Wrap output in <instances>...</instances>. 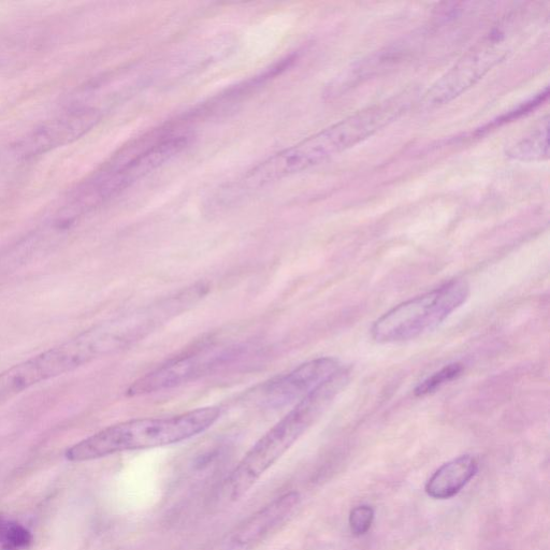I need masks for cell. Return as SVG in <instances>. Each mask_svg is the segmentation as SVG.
I'll return each mask as SVG.
<instances>
[{
  "mask_svg": "<svg viewBox=\"0 0 550 550\" xmlns=\"http://www.w3.org/2000/svg\"><path fill=\"white\" fill-rule=\"evenodd\" d=\"M349 380L350 372L342 368L264 434L227 477L222 491L225 499L235 502L248 494L260 477L323 415Z\"/></svg>",
  "mask_w": 550,
  "mask_h": 550,
  "instance_id": "7a4b0ae2",
  "label": "cell"
},
{
  "mask_svg": "<svg viewBox=\"0 0 550 550\" xmlns=\"http://www.w3.org/2000/svg\"><path fill=\"white\" fill-rule=\"evenodd\" d=\"M469 296L467 281L447 282L386 312L374 322L371 336L375 342L383 344L414 340L439 327L465 305Z\"/></svg>",
  "mask_w": 550,
  "mask_h": 550,
  "instance_id": "277c9868",
  "label": "cell"
},
{
  "mask_svg": "<svg viewBox=\"0 0 550 550\" xmlns=\"http://www.w3.org/2000/svg\"><path fill=\"white\" fill-rule=\"evenodd\" d=\"M221 413L220 408L208 407L169 417L132 419L70 447L66 458L74 462L90 461L180 443L208 430L219 421Z\"/></svg>",
  "mask_w": 550,
  "mask_h": 550,
  "instance_id": "3957f363",
  "label": "cell"
},
{
  "mask_svg": "<svg viewBox=\"0 0 550 550\" xmlns=\"http://www.w3.org/2000/svg\"><path fill=\"white\" fill-rule=\"evenodd\" d=\"M300 500L296 491L274 499L239 526L234 535L235 542L246 546L265 540L295 514Z\"/></svg>",
  "mask_w": 550,
  "mask_h": 550,
  "instance_id": "30bf717a",
  "label": "cell"
},
{
  "mask_svg": "<svg viewBox=\"0 0 550 550\" xmlns=\"http://www.w3.org/2000/svg\"><path fill=\"white\" fill-rule=\"evenodd\" d=\"M520 12L509 14L461 57L454 67L432 86L421 101L423 109L450 103L502 62L512 51L519 34Z\"/></svg>",
  "mask_w": 550,
  "mask_h": 550,
  "instance_id": "5b68a950",
  "label": "cell"
},
{
  "mask_svg": "<svg viewBox=\"0 0 550 550\" xmlns=\"http://www.w3.org/2000/svg\"><path fill=\"white\" fill-rule=\"evenodd\" d=\"M343 367L332 357H321L308 361L286 374L258 386L254 400L265 409L273 410L299 403L316 389L328 382Z\"/></svg>",
  "mask_w": 550,
  "mask_h": 550,
  "instance_id": "ba28073f",
  "label": "cell"
},
{
  "mask_svg": "<svg viewBox=\"0 0 550 550\" xmlns=\"http://www.w3.org/2000/svg\"><path fill=\"white\" fill-rule=\"evenodd\" d=\"M479 472V462L463 455L444 463L428 480L426 494L436 500L451 499L459 494Z\"/></svg>",
  "mask_w": 550,
  "mask_h": 550,
  "instance_id": "8fae6325",
  "label": "cell"
},
{
  "mask_svg": "<svg viewBox=\"0 0 550 550\" xmlns=\"http://www.w3.org/2000/svg\"><path fill=\"white\" fill-rule=\"evenodd\" d=\"M463 371L460 364H451L445 366L440 371L433 373L429 378L419 384L415 389V395L423 397L436 393L446 383H450L458 378Z\"/></svg>",
  "mask_w": 550,
  "mask_h": 550,
  "instance_id": "5bb4252c",
  "label": "cell"
},
{
  "mask_svg": "<svg viewBox=\"0 0 550 550\" xmlns=\"http://www.w3.org/2000/svg\"><path fill=\"white\" fill-rule=\"evenodd\" d=\"M32 534L17 521L0 516V549L23 550L31 545Z\"/></svg>",
  "mask_w": 550,
  "mask_h": 550,
  "instance_id": "4fadbf2b",
  "label": "cell"
},
{
  "mask_svg": "<svg viewBox=\"0 0 550 550\" xmlns=\"http://www.w3.org/2000/svg\"><path fill=\"white\" fill-rule=\"evenodd\" d=\"M95 328L0 373V404L27 389L104 357Z\"/></svg>",
  "mask_w": 550,
  "mask_h": 550,
  "instance_id": "8992f818",
  "label": "cell"
},
{
  "mask_svg": "<svg viewBox=\"0 0 550 550\" xmlns=\"http://www.w3.org/2000/svg\"><path fill=\"white\" fill-rule=\"evenodd\" d=\"M417 96L415 89L405 90L274 154L248 171L231 188V193L235 197L251 194L269 184L323 164L397 121L416 103Z\"/></svg>",
  "mask_w": 550,
  "mask_h": 550,
  "instance_id": "6da1fadb",
  "label": "cell"
},
{
  "mask_svg": "<svg viewBox=\"0 0 550 550\" xmlns=\"http://www.w3.org/2000/svg\"><path fill=\"white\" fill-rule=\"evenodd\" d=\"M548 133L549 119L546 117L523 138L514 143L508 150V155L517 161H544L549 157Z\"/></svg>",
  "mask_w": 550,
  "mask_h": 550,
  "instance_id": "7c38bea8",
  "label": "cell"
},
{
  "mask_svg": "<svg viewBox=\"0 0 550 550\" xmlns=\"http://www.w3.org/2000/svg\"><path fill=\"white\" fill-rule=\"evenodd\" d=\"M240 351L237 345L202 343L142 376L129 387L128 395H148L190 383L230 363Z\"/></svg>",
  "mask_w": 550,
  "mask_h": 550,
  "instance_id": "52a82bcc",
  "label": "cell"
},
{
  "mask_svg": "<svg viewBox=\"0 0 550 550\" xmlns=\"http://www.w3.org/2000/svg\"><path fill=\"white\" fill-rule=\"evenodd\" d=\"M375 512L370 505H359L353 509L349 524L351 531L356 537H361L369 532L372 527Z\"/></svg>",
  "mask_w": 550,
  "mask_h": 550,
  "instance_id": "9a60e30c",
  "label": "cell"
},
{
  "mask_svg": "<svg viewBox=\"0 0 550 550\" xmlns=\"http://www.w3.org/2000/svg\"><path fill=\"white\" fill-rule=\"evenodd\" d=\"M101 113L90 106H74L52 120L43 122L23 137L14 149L24 158L46 154L75 142L100 122Z\"/></svg>",
  "mask_w": 550,
  "mask_h": 550,
  "instance_id": "9c48e42d",
  "label": "cell"
}]
</instances>
